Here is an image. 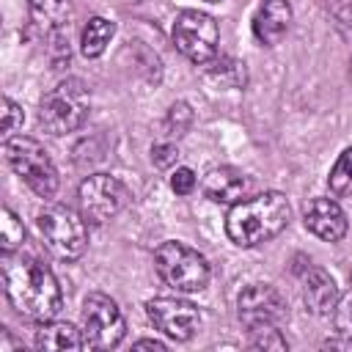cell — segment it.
Masks as SVG:
<instances>
[{"label": "cell", "mask_w": 352, "mask_h": 352, "mask_svg": "<svg viewBox=\"0 0 352 352\" xmlns=\"http://www.w3.org/2000/svg\"><path fill=\"white\" fill-rule=\"evenodd\" d=\"M22 118H25V116H22V107H19L14 99H6V102H3V124H0L6 140L22 126Z\"/></svg>", "instance_id": "23"}, {"label": "cell", "mask_w": 352, "mask_h": 352, "mask_svg": "<svg viewBox=\"0 0 352 352\" xmlns=\"http://www.w3.org/2000/svg\"><path fill=\"white\" fill-rule=\"evenodd\" d=\"M190 121H192V113H190V107H187L184 102H179V104L170 107V113H168V126H176V135H182Z\"/></svg>", "instance_id": "26"}, {"label": "cell", "mask_w": 352, "mask_h": 352, "mask_svg": "<svg viewBox=\"0 0 352 352\" xmlns=\"http://www.w3.org/2000/svg\"><path fill=\"white\" fill-rule=\"evenodd\" d=\"M333 324H336V333L338 336H344V338L352 341V289L338 297V302L333 308Z\"/></svg>", "instance_id": "21"}, {"label": "cell", "mask_w": 352, "mask_h": 352, "mask_svg": "<svg viewBox=\"0 0 352 352\" xmlns=\"http://www.w3.org/2000/svg\"><path fill=\"white\" fill-rule=\"evenodd\" d=\"M292 28V6L289 0H264L253 16V36L267 44L275 47Z\"/></svg>", "instance_id": "14"}, {"label": "cell", "mask_w": 352, "mask_h": 352, "mask_svg": "<svg viewBox=\"0 0 352 352\" xmlns=\"http://www.w3.org/2000/svg\"><path fill=\"white\" fill-rule=\"evenodd\" d=\"M292 209L283 192H261L245 201H236L226 217V234L236 248H256L278 236L289 226Z\"/></svg>", "instance_id": "2"}, {"label": "cell", "mask_w": 352, "mask_h": 352, "mask_svg": "<svg viewBox=\"0 0 352 352\" xmlns=\"http://www.w3.org/2000/svg\"><path fill=\"white\" fill-rule=\"evenodd\" d=\"M302 223L324 242H338L346 234V214L333 198H311L302 209Z\"/></svg>", "instance_id": "12"}, {"label": "cell", "mask_w": 352, "mask_h": 352, "mask_svg": "<svg viewBox=\"0 0 352 352\" xmlns=\"http://www.w3.org/2000/svg\"><path fill=\"white\" fill-rule=\"evenodd\" d=\"M36 346L44 352H66V349H82L85 346V336L82 330H77L69 322H38L36 327Z\"/></svg>", "instance_id": "17"}, {"label": "cell", "mask_w": 352, "mask_h": 352, "mask_svg": "<svg viewBox=\"0 0 352 352\" xmlns=\"http://www.w3.org/2000/svg\"><path fill=\"white\" fill-rule=\"evenodd\" d=\"M195 173L190 170V168H176L173 173H170V190L176 192V195H190L192 190H195Z\"/></svg>", "instance_id": "24"}, {"label": "cell", "mask_w": 352, "mask_h": 352, "mask_svg": "<svg viewBox=\"0 0 352 352\" xmlns=\"http://www.w3.org/2000/svg\"><path fill=\"white\" fill-rule=\"evenodd\" d=\"M170 36H173L176 50L198 66H206L217 58L220 30H217V22L204 11H195V8L179 11Z\"/></svg>", "instance_id": "7"}, {"label": "cell", "mask_w": 352, "mask_h": 352, "mask_svg": "<svg viewBox=\"0 0 352 352\" xmlns=\"http://www.w3.org/2000/svg\"><path fill=\"white\" fill-rule=\"evenodd\" d=\"M349 80H352V60H349Z\"/></svg>", "instance_id": "29"}, {"label": "cell", "mask_w": 352, "mask_h": 352, "mask_svg": "<svg viewBox=\"0 0 352 352\" xmlns=\"http://www.w3.org/2000/svg\"><path fill=\"white\" fill-rule=\"evenodd\" d=\"M146 314L154 327L173 341H190L201 324V311L179 297H154L146 302Z\"/></svg>", "instance_id": "11"}, {"label": "cell", "mask_w": 352, "mask_h": 352, "mask_svg": "<svg viewBox=\"0 0 352 352\" xmlns=\"http://www.w3.org/2000/svg\"><path fill=\"white\" fill-rule=\"evenodd\" d=\"M250 346L253 349H286V338L280 336L278 327H261V330H250Z\"/></svg>", "instance_id": "22"}, {"label": "cell", "mask_w": 352, "mask_h": 352, "mask_svg": "<svg viewBox=\"0 0 352 352\" xmlns=\"http://www.w3.org/2000/svg\"><path fill=\"white\" fill-rule=\"evenodd\" d=\"M36 226H38V234H41L47 250H50L55 258L74 261V258H80V256L85 253L88 228H85L82 212H74L72 206L55 204V206L44 209V212L36 217Z\"/></svg>", "instance_id": "5"}, {"label": "cell", "mask_w": 352, "mask_h": 352, "mask_svg": "<svg viewBox=\"0 0 352 352\" xmlns=\"http://www.w3.org/2000/svg\"><path fill=\"white\" fill-rule=\"evenodd\" d=\"M28 11H30L33 25L50 38L66 36L72 16H74L72 0H28Z\"/></svg>", "instance_id": "16"}, {"label": "cell", "mask_w": 352, "mask_h": 352, "mask_svg": "<svg viewBox=\"0 0 352 352\" xmlns=\"http://www.w3.org/2000/svg\"><path fill=\"white\" fill-rule=\"evenodd\" d=\"M3 154L11 165V170L38 195V198H52L58 192V170L47 154V148L36 138H8L3 143Z\"/></svg>", "instance_id": "4"}, {"label": "cell", "mask_w": 352, "mask_h": 352, "mask_svg": "<svg viewBox=\"0 0 352 352\" xmlns=\"http://www.w3.org/2000/svg\"><path fill=\"white\" fill-rule=\"evenodd\" d=\"M113 33H116V25H113L110 19H104V16H91V19L85 22V28H82V36H80V52H82L85 58H99V55L107 50Z\"/></svg>", "instance_id": "18"}, {"label": "cell", "mask_w": 352, "mask_h": 352, "mask_svg": "<svg viewBox=\"0 0 352 352\" xmlns=\"http://www.w3.org/2000/svg\"><path fill=\"white\" fill-rule=\"evenodd\" d=\"M135 349H165V344L162 341H157V338H140V341H135Z\"/></svg>", "instance_id": "28"}, {"label": "cell", "mask_w": 352, "mask_h": 352, "mask_svg": "<svg viewBox=\"0 0 352 352\" xmlns=\"http://www.w3.org/2000/svg\"><path fill=\"white\" fill-rule=\"evenodd\" d=\"M154 270H157V275L162 278L165 286H170L176 292H184V294L201 292L209 283L206 258L198 250H192L182 242H162L154 250Z\"/></svg>", "instance_id": "6"}, {"label": "cell", "mask_w": 352, "mask_h": 352, "mask_svg": "<svg viewBox=\"0 0 352 352\" xmlns=\"http://www.w3.org/2000/svg\"><path fill=\"white\" fill-rule=\"evenodd\" d=\"M91 107V91L80 77H66L41 96L38 124L50 135H69L82 126Z\"/></svg>", "instance_id": "3"}, {"label": "cell", "mask_w": 352, "mask_h": 352, "mask_svg": "<svg viewBox=\"0 0 352 352\" xmlns=\"http://www.w3.org/2000/svg\"><path fill=\"white\" fill-rule=\"evenodd\" d=\"M333 14L338 16V22L352 25V0H333Z\"/></svg>", "instance_id": "27"}, {"label": "cell", "mask_w": 352, "mask_h": 352, "mask_svg": "<svg viewBox=\"0 0 352 352\" xmlns=\"http://www.w3.org/2000/svg\"><path fill=\"white\" fill-rule=\"evenodd\" d=\"M201 190L214 204H236V201H242V195L248 190V176L231 165H220L204 176Z\"/></svg>", "instance_id": "15"}, {"label": "cell", "mask_w": 352, "mask_h": 352, "mask_svg": "<svg viewBox=\"0 0 352 352\" xmlns=\"http://www.w3.org/2000/svg\"><path fill=\"white\" fill-rule=\"evenodd\" d=\"M176 160H179V148L173 143H157L151 148V162L157 168H162V170L170 168V165H176Z\"/></svg>", "instance_id": "25"}, {"label": "cell", "mask_w": 352, "mask_h": 352, "mask_svg": "<svg viewBox=\"0 0 352 352\" xmlns=\"http://www.w3.org/2000/svg\"><path fill=\"white\" fill-rule=\"evenodd\" d=\"M327 187H330V192H333L336 198L352 195V148H346V151L336 160V165H333V170H330V176H327Z\"/></svg>", "instance_id": "19"}, {"label": "cell", "mask_w": 352, "mask_h": 352, "mask_svg": "<svg viewBox=\"0 0 352 352\" xmlns=\"http://www.w3.org/2000/svg\"><path fill=\"white\" fill-rule=\"evenodd\" d=\"M236 314L239 322L248 330H261V327H278L286 319V300L280 292L270 283H253L248 286L239 300H236Z\"/></svg>", "instance_id": "10"}, {"label": "cell", "mask_w": 352, "mask_h": 352, "mask_svg": "<svg viewBox=\"0 0 352 352\" xmlns=\"http://www.w3.org/2000/svg\"><path fill=\"white\" fill-rule=\"evenodd\" d=\"M82 336L91 349H113L126 336V322L118 302L102 292L82 300Z\"/></svg>", "instance_id": "8"}, {"label": "cell", "mask_w": 352, "mask_h": 352, "mask_svg": "<svg viewBox=\"0 0 352 352\" xmlns=\"http://www.w3.org/2000/svg\"><path fill=\"white\" fill-rule=\"evenodd\" d=\"M206 3H220V0H206Z\"/></svg>", "instance_id": "30"}, {"label": "cell", "mask_w": 352, "mask_h": 352, "mask_svg": "<svg viewBox=\"0 0 352 352\" xmlns=\"http://www.w3.org/2000/svg\"><path fill=\"white\" fill-rule=\"evenodd\" d=\"M25 242V228L16 220V214L11 209H3V220H0V245L3 250H19Z\"/></svg>", "instance_id": "20"}, {"label": "cell", "mask_w": 352, "mask_h": 352, "mask_svg": "<svg viewBox=\"0 0 352 352\" xmlns=\"http://www.w3.org/2000/svg\"><path fill=\"white\" fill-rule=\"evenodd\" d=\"M302 300L308 311H314L316 316H330L338 302V286L333 275L322 267H314L311 261L302 272Z\"/></svg>", "instance_id": "13"}, {"label": "cell", "mask_w": 352, "mask_h": 352, "mask_svg": "<svg viewBox=\"0 0 352 352\" xmlns=\"http://www.w3.org/2000/svg\"><path fill=\"white\" fill-rule=\"evenodd\" d=\"M126 204H129V190L110 173H94L77 190V206L88 223H107Z\"/></svg>", "instance_id": "9"}, {"label": "cell", "mask_w": 352, "mask_h": 352, "mask_svg": "<svg viewBox=\"0 0 352 352\" xmlns=\"http://www.w3.org/2000/svg\"><path fill=\"white\" fill-rule=\"evenodd\" d=\"M0 272H3V289H6L8 302L25 319L47 322L58 316L63 305L60 283L38 256L25 253L22 248L3 250Z\"/></svg>", "instance_id": "1"}]
</instances>
